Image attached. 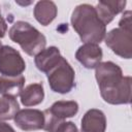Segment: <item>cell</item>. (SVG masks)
<instances>
[{
	"label": "cell",
	"mask_w": 132,
	"mask_h": 132,
	"mask_svg": "<svg viewBox=\"0 0 132 132\" xmlns=\"http://www.w3.org/2000/svg\"><path fill=\"white\" fill-rule=\"evenodd\" d=\"M71 25L85 43H100L106 34V26L99 19L93 5H77L71 14Z\"/></svg>",
	"instance_id": "cell-2"
},
{
	"label": "cell",
	"mask_w": 132,
	"mask_h": 132,
	"mask_svg": "<svg viewBox=\"0 0 132 132\" xmlns=\"http://www.w3.org/2000/svg\"><path fill=\"white\" fill-rule=\"evenodd\" d=\"M0 132H15V130L9 124L0 121Z\"/></svg>",
	"instance_id": "cell-21"
},
{
	"label": "cell",
	"mask_w": 132,
	"mask_h": 132,
	"mask_svg": "<svg viewBox=\"0 0 132 132\" xmlns=\"http://www.w3.org/2000/svg\"><path fill=\"white\" fill-rule=\"evenodd\" d=\"M61 57L60 50L57 46H50L45 47L38 55H36L34 62L39 71L47 73L59 62Z\"/></svg>",
	"instance_id": "cell-11"
},
{
	"label": "cell",
	"mask_w": 132,
	"mask_h": 132,
	"mask_svg": "<svg viewBox=\"0 0 132 132\" xmlns=\"http://www.w3.org/2000/svg\"><path fill=\"white\" fill-rule=\"evenodd\" d=\"M50 88L55 93H69L75 86V72L69 62L61 57L59 62L46 73Z\"/></svg>",
	"instance_id": "cell-4"
},
{
	"label": "cell",
	"mask_w": 132,
	"mask_h": 132,
	"mask_svg": "<svg viewBox=\"0 0 132 132\" xmlns=\"http://www.w3.org/2000/svg\"><path fill=\"white\" fill-rule=\"evenodd\" d=\"M80 125L82 132H105L106 117L102 110L92 108L84 114Z\"/></svg>",
	"instance_id": "cell-9"
},
{
	"label": "cell",
	"mask_w": 132,
	"mask_h": 132,
	"mask_svg": "<svg viewBox=\"0 0 132 132\" xmlns=\"http://www.w3.org/2000/svg\"><path fill=\"white\" fill-rule=\"evenodd\" d=\"M44 113V125H43V130H45L46 132H54L56 130V128L58 127V125L60 123H62L63 121L56 118L54 114H52L48 109H45L43 111Z\"/></svg>",
	"instance_id": "cell-17"
},
{
	"label": "cell",
	"mask_w": 132,
	"mask_h": 132,
	"mask_svg": "<svg viewBox=\"0 0 132 132\" xmlns=\"http://www.w3.org/2000/svg\"><path fill=\"white\" fill-rule=\"evenodd\" d=\"M20 110L19 103L15 98L10 96L0 97V121H7L14 118Z\"/></svg>",
	"instance_id": "cell-16"
},
{
	"label": "cell",
	"mask_w": 132,
	"mask_h": 132,
	"mask_svg": "<svg viewBox=\"0 0 132 132\" xmlns=\"http://www.w3.org/2000/svg\"><path fill=\"white\" fill-rule=\"evenodd\" d=\"M1 46H2V44H1V41H0V47H1Z\"/></svg>",
	"instance_id": "cell-22"
},
{
	"label": "cell",
	"mask_w": 132,
	"mask_h": 132,
	"mask_svg": "<svg viewBox=\"0 0 132 132\" xmlns=\"http://www.w3.org/2000/svg\"><path fill=\"white\" fill-rule=\"evenodd\" d=\"M9 38L29 56H36L45 48L46 38L34 26L25 21L15 22L8 31Z\"/></svg>",
	"instance_id": "cell-3"
},
{
	"label": "cell",
	"mask_w": 132,
	"mask_h": 132,
	"mask_svg": "<svg viewBox=\"0 0 132 132\" xmlns=\"http://www.w3.org/2000/svg\"><path fill=\"white\" fill-rule=\"evenodd\" d=\"M7 31V25L4 21V19L1 15V11H0V38L5 36V33Z\"/></svg>",
	"instance_id": "cell-20"
},
{
	"label": "cell",
	"mask_w": 132,
	"mask_h": 132,
	"mask_svg": "<svg viewBox=\"0 0 132 132\" xmlns=\"http://www.w3.org/2000/svg\"><path fill=\"white\" fill-rule=\"evenodd\" d=\"M104 40L105 44L119 57L132 58V29L114 28L105 34Z\"/></svg>",
	"instance_id": "cell-5"
},
{
	"label": "cell",
	"mask_w": 132,
	"mask_h": 132,
	"mask_svg": "<svg viewBox=\"0 0 132 132\" xmlns=\"http://www.w3.org/2000/svg\"><path fill=\"white\" fill-rule=\"evenodd\" d=\"M95 77L102 99L113 105L130 104L131 76H124L119 65L111 61L100 62L95 68Z\"/></svg>",
	"instance_id": "cell-1"
},
{
	"label": "cell",
	"mask_w": 132,
	"mask_h": 132,
	"mask_svg": "<svg viewBox=\"0 0 132 132\" xmlns=\"http://www.w3.org/2000/svg\"><path fill=\"white\" fill-rule=\"evenodd\" d=\"M34 18L42 26L50 25L57 16L58 8L55 2L48 0L38 1L34 6Z\"/></svg>",
	"instance_id": "cell-12"
},
{
	"label": "cell",
	"mask_w": 132,
	"mask_h": 132,
	"mask_svg": "<svg viewBox=\"0 0 132 132\" xmlns=\"http://www.w3.org/2000/svg\"><path fill=\"white\" fill-rule=\"evenodd\" d=\"M132 12L131 10H127L123 13L120 22H119V27L120 28H125V29H132V20H131Z\"/></svg>",
	"instance_id": "cell-19"
},
{
	"label": "cell",
	"mask_w": 132,
	"mask_h": 132,
	"mask_svg": "<svg viewBox=\"0 0 132 132\" xmlns=\"http://www.w3.org/2000/svg\"><path fill=\"white\" fill-rule=\"evenodd\" d=\"M15 125L24 131L40 130L44 125V113L39 109L25 108L16 112L13 118Z\"/></svg>",
	"instance_id": "cell-7"
},
{
	"label": "cell",
	"mask_w": 132,
	"mask_h": 132,
	"mask_svg": "<svg viewBox=\"0 0 132 132\" xmlns=\"http://www.w3.org/2000/svg\"><path fill=\"white\" fill-rule=\"evenodd\" d=\"M54 132H77V127L73 122L63 121L58 125Z\"/></svg>",
	"instance_id": "cell-18"
},
{
	"label": "cell",
	"mask_w": 132,
	"mask_h": 132,
	"mask_svg": "<svg viewBox=\"0 0 132 132\" xmlns=\"http://www.w3.org/2000/svg\"><path fill=\"white\" fill-rule=\"evenodd\" d=\"M126 3L127 2L125 0H102L98 2V4L95 6V9L99 19L106 26L113 20L117 14L124 10Z\"/></svg>",
	"instance_id": "cell-10"
},
{
	"label": "cell",
	"mask_w": 132,
	"mask_h": 132,
	"mask_svg": "<svg viewBox=\"0 0 132 132\" xmlns=\"http://www.w3.org/2000/svg\"><path fill=\"white\" fill-rule=\"evenodd\" d=\"M102 57V48L96 43H84L75 53L76 60L87 69L96 68V66L101 62Z\"/></svg>",
	"instance_id": "cell-8"
},
{
	"label": "cell",
	"mask_w": 132,
	"mask_h": 132,
	"mask_svg": "<svg viewBox=\"0 0 132 132\" xmlns=\"http://www.w3.org/2000/svg\"><path fill=\"white\" fill-rule=\"evenodd\" d=\"M26 69V63L21 54L9 45L0 47V74L3 76H19Z\"/></svg>",
	"instance_id": "cell-6"
},
{
	"label": "cell",
	"mask_w": 132,
	"mask_h": 132,
	"mask_svg": "<svg viewBox=\"0 0 132 132\" xmlns=\"http://www.w3.org/2000/svg\"><path fill=\"white\" fill-rule=\"evenodd\" d=\"M25 77L24 75L19 76H0V94L3 96H10L16 98L20 96L24 89Z\"/></svg>",
	"instance_id": "cell-14"
},
{
	"label": "cell",
	"mask_w": 132,
	"mask_h": 132,
	"mask_svg": "<svg viewBox=\"0 0 132 132\" xmlns=\"http://www.w3.org/2000/svg\"><path fill=\"white\" fill-rule=\"evenodd\" d=\"M20 97L22 104L26 107L40 104L44 99V90L42 84L34 82L28 85L22 90Z\"/></svg>",
	"instance_id": "cell-13"
},
{
	"label": "cell",
	"mask_w": 132,
	"mask_h": 132,
	"mask_svg": "<svg viewBox=\"0 0 132 132\" xmlns=\"http://www.w3.org/2000/svg\"><path fill=\"white\" fill-rule=\"evenodd\" d=\"M48 111L56 118L64 121L67 118L74 117L78 111V104L73 100H60L53 103Z\"/></svg>",
	"instance_id": "cell-15"
}]
</instances>
